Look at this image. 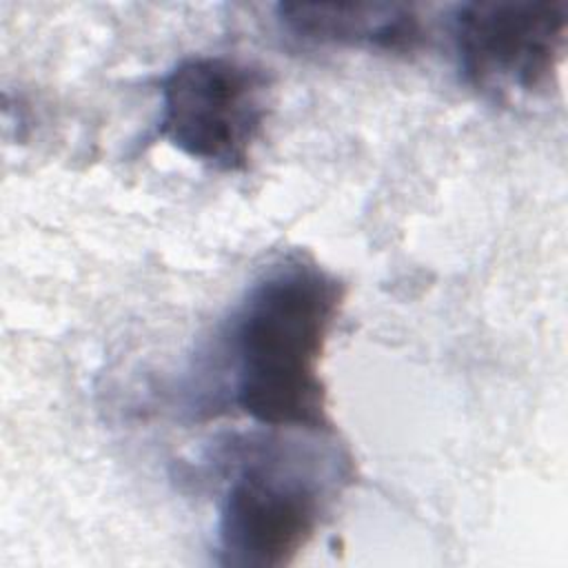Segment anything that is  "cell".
Instances as JSON below:
<instances>
[{
    "mask_svg": "<svg viewBox=\"0 0 568 568\" xmlns=\"http://www.w3.org/2000/svg\"><path fill=\"white\" fill-rule=\"evenodd\" d=\"M342 300L339 280L308 257L262 271L222 335L233 406L271 430L333 433L320 364Z\"/></svg>",
    "mask_w": 568,
    "mask_h": 568,
    "instance_id": "obj_1",
    "label": "cell"
},
{
    "mask_svg": "<svg viewBox=\"0 0 568 568\" xmlns=\"http://www.w3.org/2000/svg\"><path fill=\"white\" fill-rule=\"evenodd\" d=\"M284 430L244 444L226 484L217 517V552L224 566L277 568L311 541L348 459L335 448L315 450Z\"/></svg>",
    "mask_w": 568,
    "mask_h": 568,
    "instance_id": "obj_2",
    "label": "cell"
},
{
    "mask_svg": "<svg viewBox=\"0 0 568 568\" xmlns=\"http://www.w3.org/2000/svg\"><path fill=\"white\" fill-rule=\"evenodd\" d=\"M268 111L264 69L229 55H193L162 80L158 131L186 158L235 173L248 166Z\"/></svg>",
    "mask_w": 568,
    "mask_h": 568,
    "instance_id": "obj_3",
    "label": "cell"
},
{
    "mask_svg": "<svg viewBox=\"0 0 568 568\" xmlns=\"http://www.w3.org/2000/svg\"><path fill=\"white\" fill-rule=\"evenodd\" d=\"M453 44L464 82L515 104L555 89L568 33V2L475 0L453 13Z\"/></svg>",
    "mask_w": 568,
    "mask_h": 568,
    "instance_id": "obj_4",
    "label": "cell"
},
{
    "mask_svg": "<svg viewBox=\"0 0 568 568\" xmlns=\"http://www.w3.org/2000/svg\"><path fill=\"white\" fill-rule=\"evenodd\" d=\"M277 22L293 40L315 47L408 53L424 40L422 18L408 4L282 2Z\"/></svg>",
    "mask_w": 568,
    "mask_h": 568,
    "instance_id": "obj_5",
    "label": "cell"
}]
</instances>
